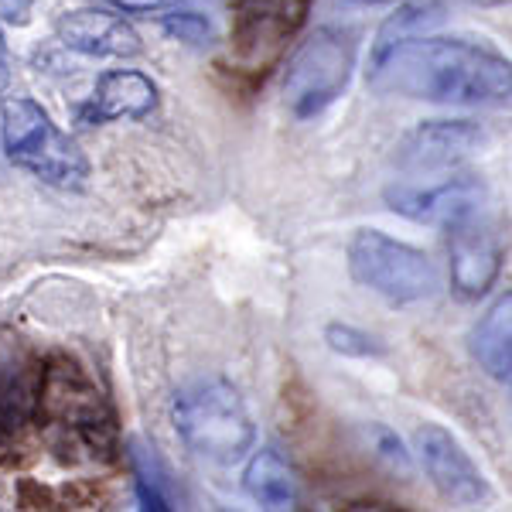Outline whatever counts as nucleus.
<instances>
[{"instance_id":"nucleus-3","label":"nucleus","mask_w":512,"mask_h":512,"mask_svg":"<svg viewBox=\"0 0 512 512\" xmlns=\"http://www.w3.org/2000/svg\"><path fill=\"white\" fill-rule=\"evenodd\" d=\"M171 424L181 444L209 465H236L256 444L250 410L222 376L188 379L171 400Z\"/></svg>"},{"instance_id":"nucleus-21","label":"nucleus","mask_w":512,"mask_h":512,"mask_svg":"<svg viewBox=\"0 0 512 512\" xmlns=\"http://www.w3.org/2000/svg\"><path fill=\"white\" fill-rule=\"evenodd\" d=\"M161 28L168 31L171 38L188 41V45H209L212 41V21L195 11H178V7H171L168 14H161Z\"/></svg>"},{"instance_id":"nucleus-23","label":"nucleus","mask_w":512,"mask_h":512,"mask_svg":"<svg viewBox=\"0 0 512 512\" xmlns=\"http://www.w3.org/2000/svg\"><path fill=\"white\" fill-rule=\"evenodd\" d=\"M7 82H11V55H7V38L0 31V96H4Z\"/></svg>"},{"instance_id":"nucleus-20","label":"nucleus","mask_w":512,"mask_h":512,"mask_svg":"<svg viewBox=\"0 0 512 512\" xmlns=\"http://www.w3.org/2000/svg\"><path fill=\"white\" fill-rule=\"evenodd\" d=\"M362 434H366V444L376 461H383L390 472H400V475L410 472V451L403 448L396 431H390V427H383V424H369Z\"/></svg>"},{"instance_id":"nucleus-4","label":"nucleus","mask_w":512,"mask_h":512,"mask_svg":"<svg viewBox=\"0 0 512 512\" xmlns=\"http://www.w3.org/2000/svg\"><path fill=\"white\" fill-rule=\"evenodd\" d=\"M0 137L14 168L55 188L86 185L89 161L82 147L31 96H7L0 103Z\"/></svg>"},{"instance_id":"nucleus-2","label":"nucleus","mask_w":512,"mask_h":512,"mask_svg":"<svg viewBox=\"0 0 512 512\" xmlns=\"http://www.w3.org/2000/svg\"><path fill=\"white\" fill-rule=\"evenodd\" d=\"M35 424L62 461H113L120 451L117 410L86 366L65 352L38 362Z\"/></svg>"},{"instance_id":"nucleus-5","label":"nucleus","mask_w":512,"mask_h":512,"mask_svg":"<svg viewBox=\"0 0 512 512\" xmlns=\"http://www.w3.org/2000/svg\"><path fill=\"white\" fill-rule=\"evenodd\" d=\"M349 274L355 284L400 308L431 301L441 287L431 256L379 229H355L349 239Z\"/></svg>"},{"instance_id":"nucleus-7","label":"nucleus","mask_w":512,"mask_h":512,"mask_svg":"<svg viewBox=\"0 0 512 512\" xmlns=\"http://www.w3.org/2000/svg\"><path fill=\"white\" fill-rule=\"evenodd\" d=\"M311 0H236L229 28V69L263 79L297 38Z\"/></svg>"},{"instance_id":"nucleus-19","label":"nucleus","mask_w":512,"mask_h":512,"mask_svg":"<svg viewBox=\"0 0 512 512\" xmlns=\"http://www.w3.org/2000/svg\"><path fill=\"white\" fill-rule=\"evenodd\" d=\"M325 342L332 352L349 355V359H379V355H386L379 338L362 332V328H352V325H328Z\"/></svg>"},{"instance_id":"nucleus-1","label":"nucleus","mask_w":512,"mask_h":512,"mask_svg":"<svg viewBox=\"0 0 512 512\" xmlns=\"http://www.w3.org/2000/svg\"><path fill=\"white\" fill-rule=\"evenodd\" d=\"M369 89L379 96L424 99L448 106H506L512 93L509 59L465 38H407L373 52Z\"/></svg>"},{"instance_id":"nucleus-22","label":"nucleus","mask_w":512,"mask_h":512,"mask_svg":"<svg viewBox=\"0 0 512 512\" xmlns=\"http://www.w3.org/2000/svg\"><path fill=\"white\" fill-rule=\"evenodd\" d=\"M99 7H110L117 14H161V11H171V7L185 4V0H96Z\"/></svg>"},{"instance_id":"nucleus-15","label":"nucleus","mask_w":512,"mask_h":512,"mask_svg":"<svg viewBox=\"0 0 512 512\" xmlns=\"http://www.w3.org/2000/svg\"><path fill=\"white\" fill-rule=\"evenodd\" d=\"M243 489L263 509L297 506V475L277 448H263L253 454L243 472Z\"/></svg>"},{"instance_id":"nucleus-18","label":"nucleus","mask_w":512,"mask_h":512,"mask_svg":"<svg viewBox=\"0 0 512 512\" xmlns=\"http://www.w3.org/2000/svg\"><path fill=\"white\" fill-rule=\"evenodd\" d=\"M130 465H134V478H137L140 509H158V512L175 509V499H171L168 482H164V472L151 448H144L140 441H130Z\"/></svg>"},{"instance_id":"nucleus-13","label":"nucleus","mask_w":512,"mask_h":512,"mask_svg":"<svg viewBox=\"0 0 512 512\" xmlns=\"http://www.w3.org/2000/svg\"><path fill=\"white\" fill-rule=\"evenodd\" d=\"M55 38L69 52H79L86 59H134V55L144 52V41L123 21V14L99 4L59 14Z\"/></svg>"},{"instance_id":"nucleus-17","label":"nucleus","mask_w":512,"mask_h":512,"mask_svg":"<svg viewBox=\"0 0 512 512\" xmlns=\"http://www.w3.org/2000/svg\"><path fill=\"white\" fill-rule=\"evenodd\" d=\"M441 21H444V7L437 4V0H407V4L396 7L393 18L379 28L373 52H383V48L396 45V41L424 35L427 28H434V24H441Z\"/></svg>"},{"instance_id":"nucleus-12","label":"nucleus","mask_w":512,"mask_h":512,"mask_svg":"<svg viewBox=\"0 0 512 512\" xmlns=\"http://www.w3.org/2000/svg\"><path fill=\"white\" fill-rule=\"evenodd\" d=\"M38 362L24 342L0 335V461L11 458L28 424H35Z\"/></svg>"},{"instance_id":"nucleus-24","label":"nucleus","mask_w":512,"mask_h":512,"mask_svg":"<svg viewBox=\"0 0 512 512\" xmlns=\"http://www.w3.org/2000/svg\"><path fill=\"white\" fill-rule=\"evenodd\" d=\"M342 4H359V7H376V4H393V0H342Z\"/></svg>"},{"instance_id":"nucleus-16","label":"nucleus","mask_w":512,"mask_h":512,"mask_svg":"<svg viewBox=\"0 0 512 512\" xmlns=\"http://www.w3.org/2000/svg\"><path fill=\"white\" fill-rule=\"evenodd\" d=\"M512 297H499L472 332V355L492 379L509 383L512 376Z\"/></svg>"},{"instance_id":"nucleus-11","label":"nucleus","mask_w":512,"mask_h":512,"mask_svg":"<svg viewBox=\"0 0 512 512\" xmlns=\"http://www.w3.org/2000/svg\"><path fill=\"white\" fill-rule=\"evenodd\" d=\"M485 185L475 175L448 178L434 188L417 185H390L386 188V205L396 216L424 226H454V222L478 216L485 205Z\"/></svg>"},{"instance_id":"nucleus-10","label":"nucleus","mask_w":512,"mask_h":512,"mask_svg":"<svg viewBox=\"0 0 512 512\" xmlns=\"http://www.w3.org/2000/svg\"><path fill=\"white\" fill-rule=\"evenodd\" d=\"M451 239H448V253H451V287L461 301H478L482 294H489V287L495 284L502 270V243L499 233L489 219L468 216L461 222H454Z\"/></svg>"},{"instance_id":"nucleus-6","label":"nucleus","mask_w":512,"mask_h":512,"mask_svg":"<svg viewBox=\"0 0 512 512\" xmlns=\"http://www.w3.org/2000/svg\"><path fill=\"white\" fill-rule=\"evenodd\" d=\"M355 69V35L345 28H318L287 62L284 103L297 120L325 113L345 93Z\"/></svg>"},{"instance_id":"nucleus-14","label":"nucleus","mask_w":512,"mask_h":512,"mask_svg":"<svg viewBox=\"0 0 512 512\" xmlns=\"http://www.w3.org/2000/svg\"><path fill=\"white\" fill-rule=\"evenodd\" d=\"M158 82L137 69H110L96 79L93 93L82 103L79 123H113V120H144L158 110Z\"/></svg>"},{"instance_id":"nucleus-8","label":"nucleus","mask_w":512,"mask_h":512,"mask_svg":"<svg viewBox=\"0 0 512 512\" xmlns=\"http://www.w3.org/2000/svg\"><path fill=\"white\" fill-rule=\"evenodd\" d=\"M485 140L475 120H424L396 144L393 161L403 175H437L472 161Z\"/></svg>"},{"instance_id":"nucleus-9","label":"nucleus","mask_w":512,"mask_h":512,"mask_svg":"<svg viewBox=\"0 0 512 512\" xmlns=\"http://www.w3.org/2000/svg\"><path fill=\"white\" fill-rule=\"evenodd\" d=\"M414 451L420 468L434 482V489L454 506H478L489 499V482L458 444V437L441 424H420L414 431Z\"/></svg>"}]
</instances>
